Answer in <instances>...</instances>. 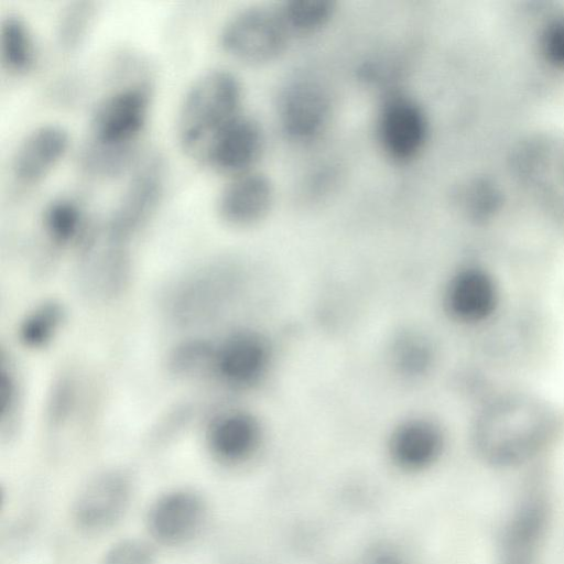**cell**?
<instances>
[{
  "label": "cell",
  "instance_id": "cell-27",
  "mask_svg": "<svg viewBox=\"0 0 564 564\" xmlns=\"http://www.w3.org/2000/svg\"><path fill=\"white\" fill-rule=\"evenodd\" d=\"M540 46L550 63L564 67V15L552 19L543 28Z\"/></svg>",
  "mask_w": 564,
  "mask_h": 564
},
{
  "label": "cell",
  "instance_id": "cell-19",
  "mask_svg": "<svg viewBox=\"0 0 564 564\" xmlns=\"http://www.w3.org/2000/svg\"><path fill=\"white\" fill-rule=\"evenodd\" d=\"M275 8L291 36L321 31L329 24L337 10L332 0H284Z\"/></svg>",
  "mask_w": 564,
  "mask_h": 564
},
{
  "label": "cell",
  "instance_id": "cell-1",
  "mask_svg": "<svg viewBox=\"0 0 564 564\" xmlns=\"http://www.w3.org/2000/svg\"><path fill=\"white\" fill-rule=\"evenodd\" d=\"M555 417L534 395L512 392L489 401L473 427L477 455L488 465L509 468L536 456L551 441Z\"/></svg>",
  "mask_w": 564,
  "mask_h": 564
},
{
  "label": "cell",
  "instance_id": "cell-21",
  "mask_svg": "<svg viewBox=\"0 0 564 564\" xmlns=\"http://www.w3.org/2000/svg\"><path fill=\"white\" fill-rule=\"evenodd\" d=\"M97 15V4L93 1L68 2L62 10L56 24V40L65 52H72L85 41Z\"/></svg>",
  "mask_w": 564,
  "mask_h": 564
},
{
  "label": "cell",
  "instance_id": "cell-25",
  "mask_svg": "<svg viewBox=\"0 0 564 564\" xmlns=\"http://www.w3.org/2000/svg\"><path fill=\"white\" fill-rule=\"evenodd\" d=\"M101 564H155V551L143 540L124 539L108 549Z\"/></svg>",
  "mask_w": 564,
  "mask_h": 564
},
{
  "label": "cell",
  "instance_id": "cell-23",
  "mask_svg": "<svg viewBox=\"0 0 564 564\" xmlns=\"http://www.w3.org/2000/svg\"><path fill=\"white\" fill-rule=\"evenodd\" d=\"M64 318L63 307L55 302H45L32 311L20 327V338L29 347H41L48 343Z\"/></svg>",
  "mask_w": 564,
  "mask_h": 564
},
{
  "label": "cell",
  "instance_id": "cell-3",
  "mask_svg": "<svg viewBox=\"0 0 564 564\" xmlns=\"http://www.w3.org/2000/svg\"><path fill=\"white\" fill-rule=\"evenodd\" d=\"M291 37L275 7L254 4L236 11L225 21L219 42L234 59L259 66L278 59Z\"/></svg>",
  "mask_w": 564,
  "mask_h": 564
},
{
  "label": "cell",
  "instance_id": "cell-16",
  "mask_svg": "<svg viewBox=\"0 0 564 564\" xmlns=\"http://www.w3.org/2000/svg\"><path fill=\"white\" fill-rule=\"evenodd\" d=\"M259 437L257 421L240 411L216 416L206 432L210 453L223 463H239L248 458L254 452Z\"/></svg>",
  "mask_w": 564,
  "mask_h": 564
},
{
  "label": "cell",
  "instance_id": "cell-17",
  "mask_svg": "<svg viewBox=\"0 0 564 564\" xmlns=\"http://www.w3.org/2000/svg\"><path fill=\"white\" fill-rule=\"evenodd\" d=\"M443 436L440 430L426 421H411L393 436L392 452L400 464L420 467L431 463L440 454Z\"/></svg>",
  "mask_w": 564,
  "mask_h": 564
},
{
  "label": "cell",
  "instance_id": "cell-5",
  "mask_svg": "<svg viewBox=\"0 0 564 564\" xmlns=\"http://www.w3.org/2000/svg\"><path fill=\"white\" fill-rule=\"evenodd\" d=\"M376 139L384 156L398 164L415 160L424 150L430 122L423 106L404 91L382 98L376 117Z\"/></svg>",
  "mask_w": 564,
  "mask_h": 564
},
{
  "label": "cell",
  "instance_id": "cell-22",
  "mask_svg": "<svg viewBox=\"0 0 564 564\" xmlns=\"http://www.w3.org/2000/svg\"><path fill=\"white\" fill-rule=\"evenodd\" d=\"M42 223L52 242L58 246L67 245L80 235L82 209L73 199L56 198L45 206Z\"/></svg>",
  "mask_w": 564,
  "mask_h": 564
},
{
  "label": "cell",
  "instance_id": "cell-7",
  "mask_svg": "<svg viewBox=\"0 0 564 564\" xmlns=\"http://www.w3.org/2000/svg\"><path fill=\"white\" fill-rule=\"evenodd\" d=\"M332 108L330 96L319 82L296 77L279 93L278 122L288 140L300 144L311 143L326 131Z\"/></svg>",
  "mask_w": 564,
  "mask_h": 564
},
{
  "label": "cell",
  "instance_id": "cell-24",
  "mask_svg": "<svg viewBox=\"0 0 564 564\" xmlns=\"http://www.w3.org/2000/svg\"><path fill=\"white\" fill-rule=\"evenodd\" d=\"M212 354L213 343L204 339L186 340L175 347L169 364L177 376H207L210 373Z\"/></svg>",
  "mask_w": 564,
  "mask_h": 564
},
{
  "label": "cell",
  "instance_id": "cell-20",
  "mask_svg": "<svg viewBox=\"0 0 564 564\" xmlns=\"http://www.w3.org/2000/svg\"><path fill=\"white\" fill-rule=\"evenodd\" d=\"M541 527L540 508L536 506L523 508L513 520L505 539L502 564H533Z\"/></svg>",
  "mask_w": 564,
  "mask_h": 564
},
{
  "label": "cell",
  "instance_id": "cell-12",
  "mask_svg": "<svg viewBox=\"0 0 564 564\" xmlns=\"http://www.w3.org/2000/svg\"><path fill=\"white\" fill-rule=\"evenodd\" d=\"M269 349L257 334L240 330L213 344L210 376L235 388L256 383L265 372Z\"/></svg>",
  "mask_w": 564,
  "mask_h": 564
},
{
  "label": "cell",
  "instance_id": "cell-14",
  "mask_svg": "<svg viewBox=\"0 0 564 564\" xmlns=\"http://www.w3.org/2000/svg\"><path fill=\"white\" fill-rule=\"evenodd\" d=\"M226 274L223 268L205 267L181 280L172 290L167 310L181 325L207 322L223 304Z\"/></svg>",
  "mask_w": 564,
  "mask_h": 564
},
{
  "label": "cell",
  "instance_id": "cell-13",
  "mask_svg": "<svg viewBox=\"0 0 564 564\" xmlns=\"http://www.w3.org/2000/svg\"><path fill=\"white\" fill-rule=\"evenodd\" d=\"M68 147L69 133L63 126L44 123L33 128L12 154V175L24 185L39 183L59 163Z\"/></svg>",
  "mask_w": 564,
  "mask_h": 564
},
{
  "label": "cell",
  "instance_id": "cell-2",
  "mask_svg": "<svg viewBox=\"0 0 564 564\" xmlns=\"http://www.w3.org/2000/svg\"><path fill=\"white\" fill-rule=\"evenodd\" d=\"M242 86L228 69L213 68L186 89L176 118V138L189 158L202 162L214 137L242 110Z\"/></svg>",
  "mask_w": 564,
  "mask_h": 564
},
{
  "label": "cell",
  "instance_id": "cell-11",
  "mask_svg": "<svg viewBox=\"0 0 564 564\" xmlns=\"http://www.w3.org/2000/svg\"><path fill=\"white\" fill-rule=\"evenodd\" d=\"M274 197L270 177L253 170L227 180L217 196L216 213L230 227H252L269 215Z\"/></svg>",
  "mask_w": 564,
  "mask_h": 564
},
{
  "label": "cell",
  "instance_id": "cell-18",
  "mask_svg": "<svg viewBox=\"0 0 564 564\" xmlns=\"http://www.w3.org/2000/svg\"><path fill=\"white\" fill-rule=\"evenodd\" d=\"M0 54L3 66L14 75H24L36 61V48L23 18L9 13L1 20Z\"/></svg>",
  "mask_w": 564,
  "mask_h": 564
},
{
  "label": "cell",
  "instance_id": "cell-10",
  "mask_svg": "<svg viewBox=\"0 0 564 564\" xmlns=\"http://www.w3.org/2000/svg\"><path fill=\"white\" fill-rule=\"evenodd\" d=\"M207 519L203 497L189 489H175L161 495L151 505L147 523L152 538L164 545H182L193 540Z\"/></svg>",
  "mask_w": 564,
  "mask_h": 564
},
{
  "label": "cell",
  "instance_id": "cell-6",
  "mask_svg": "<svg viewBox=\"0 0 564 564\" xmlns=\"http://www.w3.org/2000/svg\"><path fill=\"white\" fill-rule=\"evenodd\" d=\"M115 209L104 227L113 241L126 245L155 213L164 189L165 164L158 154L139 159Z\"/></svg>",
  "mask_w": 564,
  "mask_h": 564
},
{
  "label": "cell",
  "instance_id": "cell-15",
  "mask_svg": "<svg viewBox=\"0 0 564 564\" xmlns=\"http://www.w3.org/2000/svg\"><path fill=\"white\" fill-rule=\"evenodd\" d=\"M499 286L491 273L478 267L458 271L448 282L445 305L448 313L466 324L489 318L499 305Z\"/></svg>",
  "mask_w": 564,
  "mask_h": 564
},
{
  "label": "cell",
  "instance_id": "cell-26",
  "mask_svg": "<svg viewBox=\"0 0 564 564\" xmlns=\"http://www.w3.org/2000/svg\"><path fill=\"white\" fill-rule=\"evenodd\" d=\"M19 405V386L14 372L3 357L0 362V425L1 429L13 426Z\"/></svg>",
  "mask_w": 564,
  "mask_h": 564
},
{
  "label": "cell",
  "instance_id": "cell-8",
  "mask_svg": "<svg viewBox=\"0 0 564 564\" xmlns=\"http://www.w3.org/2000/svg\"><path fill=\"white\" fill-rule=\"evenodd\" d=\"M264 142L259 121L241 112L214 137L200 163L230 178L256 170Z\"/></svg>",
  "mask_w": 564,
  "mask_h": 564
},
{
  "label": "cell",
  "instance_id": "cell-9",
  "mask_svg": "<svg viewBox=\"0 0 564 564\" xmlns=\"http://www.w3.org/2000/svg\"><path fill=\"white\" fill-rule=\"evenodd\" d=\"M131 492L127 475L118 470L101 473L77 494L73 503L74 521L88 532L105 531L123 517Z\"/></svg>",
  "mask_w": 564,
  "mask_h": 564
},
{
  "label": "cell",
  "instance_id": "cell-4",
  "mask_svg": "<svg viewBox=\"0 0 564 564\" xmlns=\"http://www.w3.org/2000/svg\"><path fill=\"white\" fill-rule=\"evenodd\" d=\"M150 106L151 88L147 83L115 88L94 107L87 140L110 148H137Z\"/></svg>",
  "mask_w": 564,
  "mask_h": 564
}]
</instances>
